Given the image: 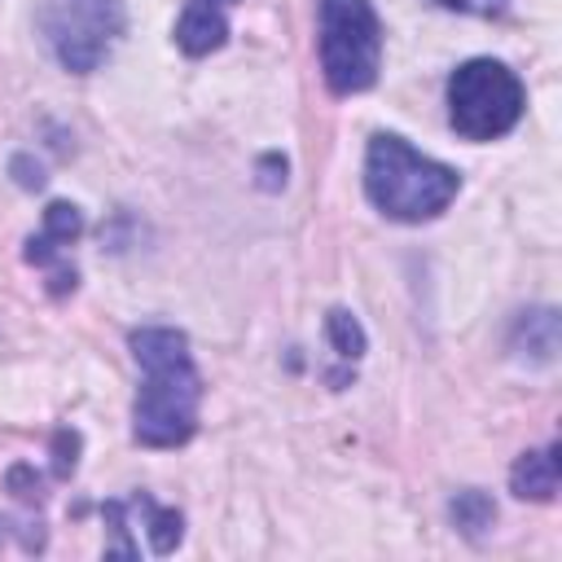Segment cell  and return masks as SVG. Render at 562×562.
Here are the masks:
<instances>
[{
	"label": "cell",
	"instance_id": "obj_1",
	"mask_svg": "<svg viewBox=\"0 0 562 562\" xmlns=\"http://www.w3.org/2000/svg\"><path fill=\"white\" fill-rule=\"evenodd\" d=\"M132 360L140 364V391L132 404V435L145 448H180L198 430L202 378L189 356L184 329L140 325L127 334Z\"/></svg>",
	"mask_w": 562,
	"mask_h": 562
},
{
	"label": "cell",
	"instance_id": "obj_2",
	"mask_svg": "<svg viewBox=\"0 0 562 562\" xmlns=\"http://www.w3.org/2000/svg\"><path fill=\"white\" fill-rule=\"evenodd\" d=\"M461 176L448 162L426 158L395 132H378L364 149V193L369 202L400 224L435 220L452 206Z\"/></svg>",
	"mask_w": 562,
	"mask_h": 562
},
{
	"label": "cell",
	"instance_id": "obj_3",
	"mask_svg": "<svg viewBox=\"0 0 562 562\" xmlns=\"http://www.w3.org/2000/svg\"><path fill=\"white\" fill-rule=\"evenodd\" d=\"M527 92L505 61L470 57L448 75V119L465 140H496L522 119Z\"/></svg>",
	"mask_w": 562,
	"mask_h": 562
},
{
	"label": "cell",
	"instance_id": "obj_4",
	"mask_svg": "<svg viewBox=\"0 0 562 562\" xmlns=\"http://www.w3.org/2000/svg\"><path fill=\"white\" fill-rule=\"evenodd\" d=\"M321 70L334 97L378 83L382 22L369 0H321Z\"/></svg>",
	"mask_w": 562,
	"mask_h": 562
},
{
	"label": "cell",
	"instance_id": "obj_5",
	"mask_svg": "<svg viewBox=\"0 0 562 562\" xmlns=\"http://www.w3.org/2000/svg\"><path fill=\"white\" fill-rule=\"evenodd\" d=\"M40 26L57 61L75 75H88L105 61L114 40L123 35V4L119 0H44Z\"/></svg>",
	"mask_w": 562,
	"mask_h": 562
},
{
	"label": "cell",
	"instance_id": "obj_6",
	"mask_svg": "<svg viewBox=\"0 0 562 562\" xmlns=\"http://www.w3.org/2000/svg\"><path fill=\"white\" fill-rule=\"evenodd\" d=\"M79 233H83L79 206H70V202H48V206H44V228L26 241V259H31L35 268H53V294L75 290V268H66V263H57V259H61L66 246H75Z\"/></svg>",
	"mask_w": 562,
	"mask_h": 562
},
{
	"label": "cell",
	"instance_id": "obj_7",
	"mask_svg": "<svg viewBox=\"0 0 562 562\" xmlns=\"http://www.w3.org/2000/svg\"><path fill=\"white\" fill-rule=\"evenodd\" d=\"M228 9L224 0H189L176 22V44L189 57H206L228 40Z\"/></svg>",
	"mask_w": 562,
	"mask_h": 562
},
{
	"label": "cell",
	"instance_id": "obj_8",
	"mask_svg": "<svg viewBox=\"0 0 562 562\" xmlns=\"http://www.w3.org/2000/svg\"><path fill=\"white\" fill-rule=\"evenodd\" d=\"M509 487L522 501H553V492H558V443H549L540 452H522L509 470Z\"/></svg>",
	"mask_w": 562,
	"mask_h": 562
},
{
	"label": "cell",
	"instance_id": "obj_9",
	"mask_svg": "<svg viewBox=\"0 0 562 562\" xmlns=\"http://www.w3.org/2000/svg\"><path fill=\"white\" fill-rule=\"evenodd\" d=\"M136 509H140L145 531H149V549H154V553H171V549L180 544V536H184V518H180L176 509L154 505L145 492H136Z\"/></svg>",
	"mask_w": 562,
	"mask_h": 562
},
{
	"label": "cell",
	"instance_id": "obj_10",
	"mask_svg": "<svg viewBox=\"0 0 562 562\" xmlns=\"http://www.w3.org/2000/svg\"><path fill=\"white\" fill-rule=\"evenodd\" d=\"M325 329H329V342H334V351H338V360H360L364 356V329H360V321L351 316V312H342V307H334L329 316H325Z\"/></svg>",
	"mask_w": 562,
	"mask_h": 562
},
{
	"label": "cell",
	"instance_id": "obj_11",
	"mask_svg": "<svg viewBox=\"0 0 562 562\" xmlns=\"http://www.w3.org/2000/svg\"><path fill=\"white\" fill-rule=\"evenodd\" d=\"M492 518H496V505H492L483 492H474V487L452 501V522H457L465 536H479L483 527H492Z\"/></svg>",
	"mask_w": 562,
	"mask_h": 562
},
{
	"label": "cell",
	"instance_id": "obj_12",
	"mask_svg": "<svg viewBox=\"0 0 562 562\" xmlns=\"http://www.w3.org/2000/svg\"><path fill=\"white\" fill-rule=\"evenodd\" d=\"M443 9H461V13H479V18H492V13H505L509 0H439Z\"/></svg>",
	"mask_w": 562,
	"mask_h": 562
},
{
	"label": "cell",
	"instance_id": "obj_13",
	"mask_svg": "<svg viewBox=\"0 0 562 562\" xmlns=\"http://www.w3.org/2000/svg\"><path fill=\"white\" fill-rule=\"evenodd\" d=\"M224 4H237V0H224Z\"/></svg>",
	"mask_w": 562,
	"mask_h": 562
}]
</instances>
